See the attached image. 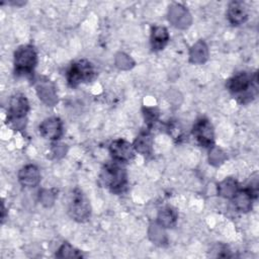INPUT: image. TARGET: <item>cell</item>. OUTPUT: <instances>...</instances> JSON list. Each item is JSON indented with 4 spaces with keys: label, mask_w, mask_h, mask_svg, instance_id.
Wrapping results in <instances>:
<instances>
[{
    "label": "cell",
    "mask_w": 259,
    "mask_h": 259,
    "mask_svg": "<svg viewBox=\"0 0 259 259\" xmlns=\"http://www.w3.org/2000/svg\"><path fill=\"white\" fill-rule=\"evenodd\" d=\"M35 90L38 98L48 106L58 103V95L54 83L46 77H38L35 80Z\"/></svg>",
    "instance_id": "ba28073f"
},
{
    "label": "cell",
    "mask_w": 259,
    "mask_h": 259,
    "mask_svg": "<svg viewBox=\"0 0 259 259\" xmlns=\"http://www.w3.org/2000/svg\"><path fill=\"white\" fill-rule=\"evenodd\" d=\"M226 155L225 153L217 147H211L210 152H209V163L213 166H219L221 165L225 160H226Z\"/></svg>",
    "instance_id": "ffe728a7"
},
{
    "label": "cell",
    "mask_w": 259,
    "mask_h": 259,
    "mask_svg": "<svg viewBox=\"0 0 259 259\" xmlns=\"http://www.w3.org/2000/svg\"><path fill=\"white\" fill-rule=\"evenodd\" d=\"M18 180L24 187H35L40 182V173L35 165L28 164L18 172Z\"/></svg>",
    "instance_id": "8fae6325"
},
{
    "label": "cell",
    "mask_w": 259,
    "mask_h": 259,
    "mask_svg": "<svg viewBox=\"0 0 259 259\" xmlns=\"http://www.w3.org/2000/svg\"><path fill=\"white\" fill-rule=\"evenodd\" d=\"M227 88L240 103H248L256 97L258 92L257 73L239 72L227 81Z\"/></svg>",
    "instance_id": "6da1fadb"
},
{
    "label": "cell",
    "mask_w": 259,
    "mask_h": 259,
    "mask_svg": "<svg viewBox=\"0 0 259 259\" xmlns=\"http://www.w3.org/2000/svg\"><path fill=\"white\" fill-rule=\"evenodd\" d=\"M115 64L119 69L127 70V69H131L132 67H134L135 62L127 55H125L123 53H118L115 56Z\"/></svg>",
    "instance_id": "7402d4cb"
},
{
    "label": "cell",
    "mask_w": 259,
    "mask_h": 259,
    "mask_svg": "<svg viewBox=\"0 0 259 259\" xmlns=\"http://www.w3.org/2000/svg\"><path fill=\"white\" fill-rule=\"evenodd\" d=\"M238 190H239L238 182L236 179H234L232 177H228V178L224 179L218 185L219 195H221L225 198L232 199Z\"/></svg>",
    "instance_id": "e0dca14e"
},
{
    "label": "cell",
    "mask_w": 259,
    "mask_h": 259,
    "mask_svg": "<svg viewBox=\"0 0 259 259\" xmlns=\"http://www.w3.org/2000/svg\"><path fill=\"white\" fill-rule=\"evenodd\" d=\"M56 257L58 258H81L83 257L82 253L74 248L69 243H64L56 253Z\"/></svg>",
    "instance_id": "d6986e66"
},
{
    "label": "cell",
    "mask_w": 259,
    "mask_h": 259,
    "mask_svg": "<svg viewBox=\"0 0 259 259\" xmlns=\"http://www.w3.org/2000/svg\"><path fill=\"white\" fill-rule=\"evenodd\" d=\"M68 212L70 217L78 223H84L90 218V201L82 190L76 188L72 191L69 199Z\"/></svg>",
    "instance_id": "5b68a950"
},
{
    "label": "cell",
    "mask_w": 259,
    "mask_h": 259,
    "mask_svg": "<svg viewBox=\"0 0 259 259\" xmlns=\"http://www.w3.org/2000/svg\"><path fill=\"white\" fill-rule=\"evenodd\" d=\"M103 184L113 193H121L127 185V174L125 168L120 162H112L106 164L100 174Z\"/></svg>",
    "instance_id": "7a4b0ae2"
},
{
    "label": "cell",
    "mask_w": 259,
    "mask_h": 259,
    "mask_svg": "<svg viewBox=\"0 0 259 259\" xmlns=\"http://www.w3.org/2000/svg\"><path fill=\"white\" fill-rule=\"evenodd\" d=\"M1 219H2V223H3L4 220H5V207H4L3 203H2V215H1Z\"/></svg>",
    "instance_id": "4316f807"
},
{
    "label": "cell",
    "mask_w": 259,
    "mask_h": 259,
    "mask_svg": "<svg viewBox=\"0 0 259 259\" xmlns=\"http://www.w3.org/2000/svg\"><path fill=\"white\" fill-rule=\"evenodd\" d=\"M55 193H53L52 190H47V189H44L39 192V199H40V202L45 205V206H51L53 205L54 201H55Z\"/></svg>",
    "instance_id": "cb8c5ba5"
},
{
    "label": "cell",
    "mask_w": 259,
    "mask_h": 259,
    "mask_svg": "<svg viewBox=\"0 0 259 259\" xmlns=\"http://www.w3.org/2000/svg\"><path fill=\"white\" fill-rule=\"evenodd\" d=\"M133 147L135 151L142 155H151L153 150V137L151 133L149 131L142 132L135 140Z\"/></svg>",
    "instance_id": "9a60e30c"
},
{
    "label": "cell",
    "mask_w": 259,
    "mask_h": 259,
    "mask_svg": "<svg viewBox=\"0 0 259 259\" xmlns=\"http://www.w3.org/2000/svg\"><path fill=\"white\" fill-rule=\"evenodd\" d=\"M233 203L237 210L242 212H248L252 209L253 200L255 199L252 194L245 188L239 189L237 193L233 196Z\"/></svg>",
    "instance_id": "4fadbf2b"
},
{
    "label": "cell",
    "mask_w": 259,
    "mask_h": 259,
    "mask_svg": "<svg viewBox=\"0 0 259 259\" xmlns=\"http://www.w3.org/2000/svg\"><path fill=\"white\" fill-rule=\"evenodd\" d=\"M38 131L42 138L57 141L63 135V122L59 117H49L41 121Z\"/></svg>",
    "instance_id": "30bf717a"
},
{
    "label": "cell",
    "mask_w": 259,
    "mask_h": 259,
    "mask_svg": "<svg viewBox=\"0 0 259 259\" xmlns=\"http://www.w3.org/2000/svg\"><path fill=\"white\" fill-rule=\"evenodd\" d=\"M151 229L153 230V232L150 231V238L153 242H155L156 244H160L162 245L163 243L166 242V237H165V233L162 231V227L158 224H154V226H151Z\"/></svg>",
    "instance_id": "44dd1931"
},
{
    "label": "cell",
    "mask_w": 259,
    "mask_h": 259,
    "mask_svg": "<svg viewBox=\"0 0 259 259\" xmlns=\"http://www.w3.org/2000/svg\"><path fill=\"white\" fill-rule=\"evenodd\" d=\"M246 189L252 194V196L254 198H257V195H258V176H257V174L252 176L251 181L247 185Z\"/></svg>",
    "instance_id": "d4e9b609"
},
{
    "label": "cell",
    "mask_w": 259,
    "mask_h": 259,
    "mask_svg": "<svg viewBox=\"0 0 259 259\" xmlns=\"http://www.w3.org/2000/svg\"><path fill=\"white\" fill-rule=\"evenodd\" d=\"M177 221V212L174 208L167 206L158 213V224L163 228H173Z\"/></svg>",
    "instance_id": "ac0fdd59"
},
{
    "label": "cell",
    "mask_w": 259,
    "mask_h": 259,
    "mask_svg": "<svg viewBox=\"0 0 259 259\" xmlns=\"http://www.w3.org/2000/svg\"><path fill=\"white\" fill-rule=\"evenodd\" d=\"M95 76V68L87 60H79L73 63L67 71V81L71 87H77L81 83L90 82Z\"/></svg>",
    "instance_id": "8992f818"
},
{
    "label": "cell",
    "mask_w": 259,
    "mask_h": 259,
    "mask_svg": "<svg viewBox=\"0 0 259 259\" xmlns=\"http://www.w3.org/2000/svg\"><path fill=\"white\" fill-rule=\"evenodd\" d=\"M169 40V32L164 26H154L151 32V47L153 51H161Z\"/></svg>",
    "instance_id": "5bb4252c"
},
{
    "label": "cell",
    "mask_w": 259,
    "mask_h": 259,
    "mask_svg": "<svg viewBox=\"0 0 259 259\" xmlns=\"http://www.w3.org/2000/svg\"><path fill=\"white\" fill-rule=\"evenodd\" d=\"M227 17L233 25L243 24L248 18V11L245 4L240 1L231 2L228 6Z\"/></svg>",
    "instance_id": "7c38bea8"
},
{
    "label": "cell",
    "mask_w": 259,
    "mask_h": 259,
    "mask_svg": "<svg viewBox=\"0 0 259 259\" xmlns=\"http://www.w3.org/2000/svg\"><path fill=\"white\" fill-rule=\"evenodd\" d=\"M192 134L197 143L204 148H211L214 144V131L211 122L205 118L200 117L193 125Z\"/></svg>",
    "instance_id": "52a82bcc"
},
{
    "label": "cell",
    "mask_w": 259,
    "mask_h": 259,
    "mask_svg": "<svg viewBox=\"0 0 259 259\" xmlns=\"http://www.w3.org/2000/svg\"><path fill=\"white\" fill-rule=\"evenodd\" d=\"M208 58V48L204 40L196 41L189 51V60L193 64H202Z\"/></svg>",
    "instance_id": "2e32d148"
},
{
    "label": "cell",
    "mask_w": 259,
    "mask_h": 259,
    "mask_svg": "<svg viewBox=\"0 0 259 259\" xmlns=\"http://www.w3.org/2000/svg\"><path fill=\"white\" fill-rule=\"evenodd\" d=\"M29 110V102L25 95L17 93L11 96L8 106L7 123L14 130L21 131L25 126V117Z\"/></svg>",
    "instance_id": "3957f363"
},
{
    "label": "cell",
    "mask_w": 259,
    "mask_h": 259,
    "mask_svg": "<svg viewBox=\"0 0 259 259\" xmlns=\"http://www.w3.org/2000/svg\"><path fill=\"white\" fill-rule=\"evenodd\" d=\"M143 111H144L145 120H146L148 126L154 125V123L158 120V116H159L158 110L154 107H144Z\"/></svg>",
    "instance_id": "603a6c76"
},
{
    "label": "cell",
    "mask_w": 259,
    "mask_h": 259,
    "mask_svg": "<svg viewBox=\"0 0 259 259\" xmlns=\"http://www.w3.org/2000/svg\"><path fill=\"white\" fill-rule=\"evenodd\" d=\"M57 147H54V153L56 154L57 157H62L66 154V149H65V146L64 144H61V145H56Z\"/></svg>",
    "instance_id": "484cf974"
},
{
    "label": "cell",
    "mask_w": 259,
    "mask_h": 259,
    "mask_svg": "<svg viewBox=\"0 0 259 259\" xmlns=\"http://www.w3.org/2000/svg\"><path fill=\"white\" fill-rule=\"evenodd\" d=\"M37 64V54L31 45H23L14 53V71L17 75H30Z\"/></svg>",
    "instance_id": "277c9868"
},
{
    "label": "cell",
    "mask_w": 259,
    "mask_h": 259,
    "mask_svg": "<svg viewBox=\"0 0 259 259\" xmlns=\"http://www.w3.org/2000/svg\"><path fill=\"white\" fill-rule=\"evenodd\" d=\"M109 152L114 161L124 163L130 162L135 156V149L132 144L123 139H117L110 143Z\"/></svg>",
    "instance_id": "9c48e42d"
}]
</instances>
